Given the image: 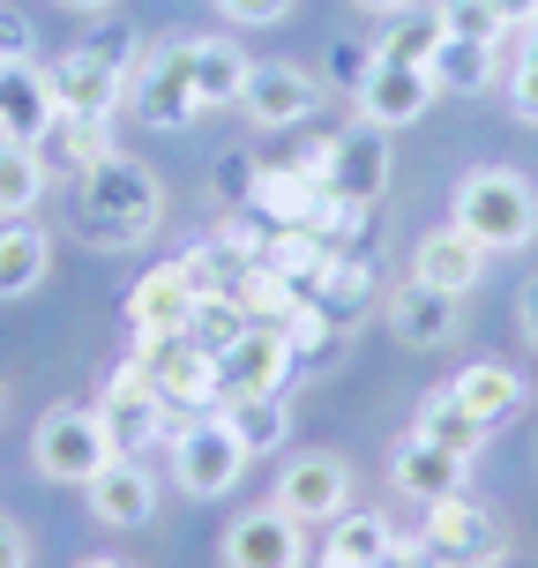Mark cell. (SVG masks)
<instances>
[{
	"label": "cell",
	"instance_id": "e575fe53",
	"mask_svg": "<svg viewBox=\"0 0 538 568\" xmlns=\"http://www.w3.org/2000/svg\"><path fill=\"white\" fill-rule=\"evenodd\" d=\"M367 68H374V45H359V38H337V45H329V83L359 90V83H367Z\"/></svg>",
	"mask_w": 538,
	"mask_h": 568
},
{
	"label": "cell",
	"instance_id": "7402d4cb",
	"mask_svg": "<svg viewBox=\"0 0 538 568\" xmlns=\"http://www.w3.org/2000/svg\"><path fill=\"white\" fill-rule=\"evenodd\" d=\"M449 397L464 404L471 419L501 426V419H516V412H524V397H531V389H524V374H516L509 359H471V367L449 382Z\"/></svg>",
	"mask_w": 538,
	"mask_h": 568
},
{
	"label": "cell",
	"instance_id": "f6af8a7d",
	"mask_svg": "<svg viewBox=\"0 0 538 568\" xmlns=\"http://www.w3.org/2000/svg\"><path fill=\"white\" fill-rule=\"evenodd\" d=\"M83 568H135V561H113V554H98V561H83Z\"/></svg>",
	"mask_w": 538,
	"mask_h": 568
},
{
	"label": "cell",
	"instance_id": "2e32d148",
	"mask_svg": "<svg viewBox=\"0 0 538 568\" xmlns=\"http://www.w3.org/2000/svg\"><path fill=\"white\" fill-rule=\"evenodd\" d=\"M389 187V128H344L337 142H329V195H344V202H367L374 210V195Z\"/></svg>",
	"mask_w": 538,
	"mask_h": 568
},
{
	"label": "cell",
	"instance_id": "30bf717a",
	"mask_svg": "<svg viewBox=\"0 0 538 568\" xmlns=\"http://www.w3.org/2000/svg\"><path fill=\"white\" fill-rule=\"evenodd\" d=\"M292 367H300V352H292V337H284L277 322H247V329L217 352L225 397H270V389L292 382Z\"/></svg>",
	"mask_w": 538,
	"mask_h": 568
},
{
	"label": "cell",
	"instance_id": "7a4b0ae2",
	"mask_svg": "<svg viewBox=\"0 0 538 568\" xmlns=\"http://www.w3.org/2000/svg\"><path fill=\"white\" fill-rule=\"evenodd\" d=\"M449 225L471 232L486 255H516L538 240V187L516 165H479L456 180L449 195Z\"/></svg>",
	"mask_w": 538,
	"mask_h": 568
},
{
	"label": "cell",
	"instance_id": "b9f144b4",
	"mask_svg": "<svg viewBox=\"0 0 538 568\" xmlns=\"http://www.w3.org/2000/svg\"><path fill=\"white\" fill-rule=\"evenodd\" d=\"M494 16H501L509 30H531L538 23V0H494Z\"/></svg>",
	"mask_w": 538,
	"mask_h": 568
},
{
	"label": "cell",
	"instance_id": "9c48e42d",
	"mask_svg": "<svg viewBox=\"0 0 538 568\" xmlns=\"http://www.w3.org/2000/svg\"><path fill=\"white\" fill-rule=\"evenodd\" d=\"M277 509L292 516V524H337L344 509H352V464L329 449H307V456H292L277 471Z\"/></svg>",
	"mask_w": 538,
	"mask_h": 568
},
{
	"label": "cell",
	"instance_id": "836d02e7",
	"mask_svg": "<svg viewBox=\"0 0 538 568\" xmlns=\"http://www.w3.org/2000/svg\"><path fill=\"white\" fill-rule=\"evenodd\" d=\"M441 30L449 38H479V45H501V16H494V0H441Z\"/></svg>",
	"mask_w": 538,
	"mask_h": 568
},
{
	"label": "cell",
	"instance_id": "9a60e30c",
	"mask_svg": "<svg viewBox=\"0 0 538 568\" xmlns=\"http://www.w3.org/2000/svg\"><path fill=\"white\" fill-rule=\"evenodd\" d=\"M60 120L53 105V75L38 60H0V142H45V128Z\"/></svg>",
	"mask_w": 538,
	"mask_h": 568
},
{
	"label": "cell",
	"instance_id": "f1b7e54d",
	"mask_svg": "<svg viewBox=\"0 0 538 568\" xmlns=\"http://www.w3.org/2000/svg\"><path fill=\"white\" fill-rule=\"evenodd\" d=\"M426 75H434V90L479 98V90L494 83V45H479V38H441L434 60H426Z\"/></svg>",
	"mask_w": 538,
	"mask_h": 568
},
{
	"label": "cell",
	"instance_id": "5bb4252c",
	"mask_svg": "<svg viewBox=\"0 0 538 568\" xmlns=\"http://www.w3.org/2000/svg\"><path fill=\"white\" fill-rule=\"evenodd\" d=\"M45 75H53V105H60V113H75V120H113L120 98H128V75H120L113 60H98L90 45L60 53Z\"/></svg>",
	"mask_w": 538,
	"mask_h": 568
},
{
	"label": "cell",
	"instance_id": "bcb514c9",
	"mask_svg": "<svg viewBox=\"0 0 538 568\" xmlns=\"http://www.w3.org/2000/svg\"><path fill=\"white\" fill-rule=\"evenodd\" d=\"M531 53H538V23H531Z\"/></svg>",
	"mask_w": 538,
	"mask_h": 568
},
{
	"label": "cell",
	"instance_id": "60d3db41",
	"mask_svg": "<svg viewBox=\"0 0 538 568\" xmlns=\"http://www.w3.org/2000/svg\"><path fill=\"white\" fill-rule=\"evenodd\" d=\"M0 568H30V539H23V524H8V516H0Z\"/></svg>",
	"mask_w": 538,
	"mask_h": 568
},
{
	"label": "cell",
	"instance_id": "1f68e13d",
	"mask_svg": "<svg viewBox=\"0 0 538 568\" xmlns=\"http://www.w3.org/2000/svg\"><path fill=\"white\" fill-rule=\"evenodd\" d=\"M45 202V158L30 142H0V217H30Z\"/></svg>",
	"mask_w": 538,
	"mask_h": 568
},
{
	"label": "cell",
	"instance_id": "d6986e66",
	"mask_svg": "<svg viewBox=\"0 0 538 568\" xmlns=\"http://www.w3.org/2000/svg\"><path fill=\"white\" fill-rule=\"evenodd\" d=\"M90 516L113 524V531H142L158 516V479L142 471V456H113L98 479H90Z\"/></svg>",
	"mask_w": 538,
	"mask_h": 568
},
{
	"label": "cell",
	"instance_id": "74e56055",
	"mask_svg": "<svg viewBox=\"0 0 538 568\" xmlns=\"http://www.w3.org/2000/svg\"><path fill=\"white\" fill-rule=\"evenodd\" d=\"M217 16H232V23L262 30V23H284V16H292V0H217Z\"/></svg>",
	"mask_w": 538,
	"mask_h": 568
},
{
	"label": "cell",
	"instance_id": "8fae6325",
	"mask_svg": "<svg viewBox=\"0 0 538 568\" xmlns=\"http://www.w3.org/2000/svg\"><path fill=\"white\" fill-rule=\"evenodd\" d=\"M426 546L449 554L456 568H494L501 561V524L471 494H449V501H426Z\"/></svg>",
	"mask_w": 538,
	"mask_h": 568
},
{
	"label": "cell",
	"instance_id": "cb8c5ba5",
	"mask_svg": "<svg viewBox=\"0 0 538 568\" xmlns=\"http://www.w3.org/2000/svg\"><path fill=\"white\" fill-rule=\"evenodd\" d=\"M247 68H255V60L240 53L232 38H187V75H195L202 113H210V105H240V90H247Z\"/></svg>",
	"mask_w": 538,
	"mask_h": 568
},
{
	"label": "cell",
	"instance_id": "4fadbf2b",
	"mask_svg": "<svg viewBox=\"0 0 538 568\" xmlns=\"http://www.w3.org/2000/svg\"><path fill=\"white\" fill-rule=\"evenodd\" d=\"M352 98H359V120H367V128H389V135H397V128L426 120V105H434L441 90H434V75H426V68H404V60H374L367 83L352 90Z\"/></svg>",
	"mask_w": 538,
	"mask_h": 568
},
{
	"label": "cell",
	"instance_id": "83f0119b",
	"mask_svg": "<svg viewBox=\"0 0 538 568\" xmlns=\"http://www.w3.org/2000/svg\"><path fill=\"white\" fill-rule=\"evenodd\" d=\"M38 158H45V172H75L83 180L98 158H113V120H75V113H60L53 128H45V142H38Z\"/></svg>",
	"mask_w": 538,
	"mask_h": 568
},
{
	"label": "cell",
	"instance_id": "f546056e",
	"mask_svg": "<svg viewBox=\"0 0 538 568\" xmlns=\"http://www.w3.org/2000/svg\"><path fill=\"white\" fill-rule=\"evenodd\" d=\"M441 8H404V16H382V38H374V60H404V68H426L434 45H441Z\"/></svg>",
	"mask_w": 538,
	"mask_h": 568
},
{
	"label": "cell",
	"instance_id": "8992f818",
	"mask_svg": "<svg viewBox=\"0 0 538 568\" xmlns=\"http://www.w3.org/2000/svg\"><path fill=\"white\" fill-rule=\"evenodd\" d=\"M90 412L105 419V434H113L120 456H142V449H158V442L172 434V404L158 397V382H150L135 359H128V367L98 389V404H90Z\"/></svg>",
	"mask_w": 538,
	"mask_h": 568
},
{
	"label": "cell",
	"instance_id": "d590c367",
	"mask_svg": "<svg viewBox=\"0 0 538 568\" xmlns=\"http://www.w3.org/2000/svg\"><path fill=\"white\" fill-rule=\"evenodd\" d=\"M83 45H90L98 60H113L120 75H135V60H142V45H135V30H128V23H105L98 38H83Z\"/></svg>",
	"mask_w": 538,
	"mask_h": 568
},
{
	"label": "cell",
	"instance_id": "d6a6232c",
	"mask_svg": "<svg viewBox=\"0 0 538 568\" xmlns=\"http://www.w3.org/2000/svg\"><path fill=\"white\" fill-rule=\"evenodd\" d=\"M240 329H247V307H240L232 292H210V300H195V314H187V337H195L210 359H217Z\"/></svg>",
	"mask_w": 538,
	"mask_h": 568
},
{
	"label": "cell",
	"instance_id": "ba28073f",
	"mask_svg": "<svg viewBox=\"0 0 538 568\" xmlns=\"http://www.w3.org/2000/svg\"><path fill=\"white\" fill-rule=\"evenodd\" d=\"M128 105H135L142 128H187V120L202 113L195 75H187V38L135 60V75H128Z\"/></svg>",
	"mask_w": 538,
	"mask_h": 568
},
{
	"label": "cell",
	"instance_id": "ac0fdd59",
	"mask_svg": "<svg viewBox=\"0 0 538 568\" xmlns=\"http://www.w3.org/2000/svg\"><path fill=\"white\" fill-rule=\"evenodd\" d=\"M389 329H397V344H412V352H441V344H456L464 314H456L449 292H434V284L404 277L397 292H389Z\"/></svg>",
	"mask_w": 538,
	"mask_h": 568
},
{
	"label": "cell",
	"instance_id": "484cf974",
	"mask_svg": "<svg viewBox=\"0 0 538 568\" xmlns=\"http://www.w3.org/2000/svg\"><path fill=\"white\" fill-rule=\"evenodd\" d=\"M210 412L240 434V449H247V456L284 449V434H292V404H284V389H270V397H217Z\"/></svg>",
	"mask_w": 538,
	"mask_h": 568
},
{
	"label": "cell",
	"instance_id": "7bdbcfd3",
	"mask_svg": "<svg viewBox=\"0 0 538 568\" xmlns=\"http://www.w3.org/2000/svg\"><path fill=\"white\" fill-rule=\"evenodd\" d=\"M352 8H367V16H404V8H419V0H352Z\"/></svg>",
	"mask_w": 538,
	"mask_h": 568
},
{
	"label": "cell",
	"instance_id": "f35d334b",
	"mask_svg": "<svg viewBox=\"0 0 538 568\" xmlns=\"http://www.w3.org/2000/svg\"><path fill=\"white\" fill-rule=\"evenodd\" d=\"M0 60H30V23L16 8H0Z\"/></svg>",
	"mask_w": 538,
	"mask_h": 568
},
{
	"label": "cell",
	"instance_id": "6da1fadb",
	"mask_svg": "<svg viewBox=\"0 0 538 568\" xmlns=\"http://www.w3.org/2000/svg\"><path fill=\"white\" fill-rule=\"evenodd\" d=\"M158 225H165V187L142 158L113 150L75 180V232L90 247H142Z\"/></svg>",
	"mask_w": 538,
	"mask_h": 568
},
{
	"label": "cell",
	"instance_id": "ffe728a7",
	"mask_svg": "<svg viewBox=\"0 0 538 568\" xmlns=\"http://www.w3.org/2000/svg\"><path fill=\"white\" fill-rule=\"evenodd\" d=\"M195 277L180 270V262H165V270H150V277L128 292V322H135V337H180L187 329V314H195Z\"/></svg>",
	"mask_w": 538,
	"mask_h": 568
},
{
	"label": "cell",
	"instance_id": "3957f363",
	"mask_svg": "<svg viewBox=\"0 0 538 568\" xmlns=\"http://www.w3.org/2000/svg\"><path fill=\"white\" fill-rule=\"evenodd\" d=\"M113 456H120L113 434H105V419H98L90 404H60V412H45L38 434H30V464L53 486H90Z\"/></svg>",
	"mask_w": 538,
	"mask_h": 568
},
{
	"label": "cell",
	"instance_id": "7dc6e473",
	"mask_svg": "<svg viewBox=\"0 0 538 568\" xmlns=\"http://www.w3.org/2000/svg\"><path fill=\"white\" fill-rule=\"evenodd\" d=\"M531 456H538V442H531Z\"/></svg>",
	"mask_w": 538,
	"mask_h": 568
},
{
	"label": "cell",
	"instance_id": "52a82bcc",
	"mask_svg": "<svg viewBox=\"0 0 538 568\" xmlns=\"http://www.w3.org/2000/svg\"><path fill=\"white\" fill-rule=\"evenodd\" d=\"M322 98H329V83H322L314 68H300V60H255V68H247V90H240V113L277 135V128L314 120Z\"/></svg>",
	"mask_w": 538,
	"mask_h": 568
},
{
	"label": "cell",
	"instance_id": "4dcf8cb0",
	"mask_svg": "<svg viewBox=\"0 0 538 568\" xmlns=\"http://www.w3.org/2000/svg\"><path fill=\"white\" fill-rule=\"evenodd\" d=\"M247 202H255L270 225H307L314 202H322V187H314L307 172H292V165H270V172H255V195Z\"/></svg>",
	"mask_w": 538,
	"mask_h": 568
},
{
	"label": "cell",
	"instance_id": "ee69618b",
	"mask_svg": "<svg viewBox=\"0 0 538 568\" xmlns=\"http://www.w3.org/2000/svg\"><path fill=\"white\" fill-rule=\"evenodd\" d=\"M60 8H68V16H105L113 0H60Z\"/></svg>",
	"mask_w": 538,
	"mask_h": 568
},
{
	"label": "cell",
	"instance_id": "d4e9b609",
	"mask_svg": "<svg viewBox=\"0 0 538 568\" xmlns=\"http://www.w3.org/2000/svg\"><path fill=\"white\" fill-rule=\"evenodd\" d=\"M53 270V240L30 225V217H8L0 225V300H30Z\"/></svg>",
	"mask_w": 538,
	"mask_h": 568
},
{
	"label": "cell",
	"instance_id": "8d00e7d4",
	"mask_svg": "<svg viewBox=\"0 0 538 568\" xmlns=\"http://www.w3.org/2000/svg\"><path fill=\"white\" fill-rule=\"evenodd\" d=\"M509 105H516V120H531V128H538V53H524L509 68Z\"/></svg>",
	"mask_w": 538,
	"mask_h": 568
},
{
	"label": "cell",
	"instance_id": "e0dca14e",
	"mask_svg": "<svg viewBox=\"0 0 538 568\" xmlns=\"http://www.w3.org/2000/svg\"><path fill=\"white\" fill-rule=\"evenodd\" d=\"M486 262H494V255H486L471 232L441 225V232H426L419 247H412V277L434 284V292H449V300H464V292H479V284H486Z\"/></svg>",
	"mask_w": 538,
	"mask_h": 568
},
{
	"label": "cell",
	"instance_id": "7c38bea8",
	"mask_svg": "<svg viewBox=\"0 0 538 568\" xmlns=\"http://www.w3.org/2000/svg\"><path fill=\"white\" fill-rule=\"evenodd\" d=\"M217 554H225V568H307V524H292V516L270 501V509L240 516Z\"/></svg>",
	"mask_w": 538,
	"mask_h": 568
},
{
	"label": "cell",
	"instance_id": "5b68a950",
	"mask_svg": "<svg viewBox=\"0 0 538 568\" xmlns=\"http://www.w3.org/2000/svg\"><path fill=\"white\" fill-rule=\"evenodd\" d=\"M135 367L158 382V397H165L172 412H210V404L225 397L217 359H210L187 329H180V337H135Z\"/></svg>",
	"mask_w": 538,
	"mask_h": 568
},
{
	"label": "cell",
	"instance_id": "603a6c76",
	"mask_svg": "<svg viewBox=\"0 0 538 568\" xmlns=\"http://www.w3.org/2000/svg\"><path fill=\"white\" fill-rule=\"evenodd\" d=\"M397 561V531H389V516L374 509H344L329 524V546H322V568H389Z\"/></svg>",
	"mask_w": 538,
	"mask_h": 568
},
{
	"label": "cell",
	"instance_id": "4316f807",
	"mask_svg": "<svg viewBox=\"0 0 538 568\" xmlns=\"http://www.w3.org/2000/svg\"><path fill=\"white\" fill-rule=\"evenodd\" d=\"M412 434H419V442H434V449H449V456H464V464H471V456H486V442H494V426L471 419V412H464L449 389H434V397L419 404Z\"/></svg>",
	"mask_w": 538,
	"mask_h": 568
},
{
	"label": "cell",
	"instance_id": "277c9868",
	"mask_svg": "<svg viewBox=\"0 0 538 568\" xmlns=\"http://www.w3.org/2000/svg\"><path fill=\"white\" fill-rule=\"evenodd\" d=\"M247 464H255V456L240 449V434H232L217 412L172 426V486H180L187 501H217V494H232Z\"/></svg>",
	"mask_w": 538,
	"mask_h": 568
},
{
	"label": "cell",
	"instance_id": "ab89813d",
	"mask_svg": "<svg viewBox=\"0 0 538 568\" xmlns=\"http://www.w3.org/2000/svg\"><path fill=\"white\" fill-rule=\"evenodd\" d=\"M516 329H524V344L538 352V277H524V292H516Z\"/></svg>",
	"mask_w": 538,
	"mask_h": 568
},
{
	"label": "cell",
	"instance_id": "44dd1931",
	"mask_svg": "<svg viewBox=\"0 0 538 568\" xmlns=\"http://www.w3.org/2000/svg\"><path fill=\"white\" fill-rule=\"evenodd\" d=\"M464 456H449V449H434V442H419V434H404L397 442V456H389V479H397V494H412V501H449V494H464Z\"/></svg>",
	"mask_w": 538,
	"mask_h": 568
}]
</instances>
